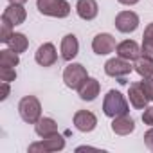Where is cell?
Here are the masks:
<instances>
[{
    "mask_svg": "<svg viewBox=\"0 0 153 153\" xmlns=\"http://www.w3.org/2000/svg\"><path fill=\"white\" fill-rule=\"evenodd\" d=\"M140 51H142V56L153 59V42H151V40H142V47H140Z\"/></svg>",
    "mask_w": 153,
    "mask_h": 153,
    "instance_id": "cell-25",
    "label": "cell"
},
{
    "mask_svg": "<svg viewBox=\"0 0 153 153\" xmlns=\"http://www.w3.org/2000/svg\"><path fill=\"white\" fill-rule=\"evenodd\" d=\"M144 144H146V146L153 151V126H151V128L144 133Z\"/></svg>",
    "mask_w": 153,
    "mask_h": 153,
    "instance_id": "cell-27",
    "label": "cell"
},
{
    "mask_svg": "<svg viewBox=\"0 0 153 153\" xmlns=\"http://www.w3.org/2000/svg\"><path fill=\"white\" fill-rule=\"evenodd\" d=\"M59 52H61V58L65 61H72L79 52V42L76 38V34H65L63 40H61V45H59Z\"/></svg>",
    "mask_w": 153,
    "mask_h": 153,
    "instance_id": "cell-12",
    "label": "cell"
},
{
    "mask_svg": "<svg viewBox=\"0 0 153 153\" xmlns=\"http://www.w3.org/2000/svg\"><path fill=\"white\" fill-rule=\"evenodd\" d=\"M148 101H153V78H142V81H139Z\"/></svg>",
    "mask_w": 153,
    "mask_h": 153,
    "instance_id": "cell-24",
    "label": "cell"
},
{
    "mask_svg": "<svg viewBox=\"0 0 153 153\" xmlns=\"http://www.w3.org/2000/svg\"><path fill=\"white\" fill-rule=\"evenodd\" d=\"M34 59L40 67H52L58 59V52H56L54 43H51V42L42 43L38 47V51L34 52Z\"/></svg>",
    "mask_w": 153,
    "mask_h": 153,
    "instance_id": "cell-10",
    "label": "cell"
},
{
    "mask_svg": "<svg viewBox=\"0 0 153 153\" xmlns=\"http://www.w3.org/2000/svg\"><path fill=\"white\" fill-rule=\"evenodd\" d=\"M63 148H65V139L59 133H56L29 144V153H52V151H61Z\"/></svg>",
    "mask_w": 153,
    "mask_h": 153,
    "instance_id": "cell-5",
    "label": "cell"
},
{
    "mask_svg": "<svg viewBox=\"0 0 153 153\" xmlns=\"http://www.w3.org/2000/svg\"><path fill=\"white\" fill-rule=\"evenodd\" d=\"M74 126L83 133H90L97 126V117L90 110H78L74 114Z\"/></svg>",
    "mask_w": 153,
    "mask_h": 153,
    "instance_id": "cell-9",
    "label": "cell"
},
{
    "mask_svg": "<svg viewBox=\"0 0 153 153\" xmlns=\"http://www.w3.org/2000/svg\"><path fill=\"white\" fill-rule=\"evenodd\" d=\"M34 131H36V135L42 137V139L59 133V131H58V123H56L54 119H51V117H40V121L34 124Z\"/></svg>",
    "mask_w": 153,
    "mask_h": 153,
    "instance_id": "cell-18",
    "label": "cell"
},
{
    "mask_svg": "<svg viewBox=\"0 0 153 153\" xmlns=\"http://www.w3.org/2000/svg\"><path fill=\"white\" fill-rule=\"evenodd\" d=\"M87 79H88V72L81 63H68L63 70V83L72 90H79V87Z\"/></svg>",
    "mask_w": 153,
    "mask_h": 153,
    "instance_id": "cell-4",
    "label": "cell"
},
{
    "mask_svg": "<svg viewBox=\"0 0 153 153\" xmlns=\"http://www.w3.org/2000/svg\"><path fill=\"white\" fill-rule=\"evenodd\" d=\"M139 24H140L139 15H137V13H133V11H121V13H117L115 22H114L115 29H117L119 33H124V34L137 31Z\"/></svg>",
    "mask_w": 153,
    "mask_h": 153,
    "instance_id": "cell-7",
    "label": "cell"
},
{
    "mask_svg": "<svg viewBox=\"0 0 153 153\" xmlns=\"http://www.w3.org/2000/svg\"><path fill=\"white\" fill-rule=\"evenodd\" d=\"M117 47L115 43V38L110 34V33H99L94 36L92 40V51L97 54V56H106L110 52H114Z\"/></svg>",
    "mask_w": 153,
    "mask_h": 153,
    "instance_id": "cell-8",
    "label": "cell"
},
{
    "mask_svg": "<svg viewBox=\"0 0 153 153\" xmlns=\"http://www.w3.org/2000/svg\"><path fill=\"white\" fill-rule=\"evenodd\" d=\"M133 70V65L128 61V59H123V58H110L106 63H105V72L110 78H117V79H124L128 74H131Z\"/></svg>",
    "mask_w": 153,
    "mask_h": 153,
    "instance_id": "cell-6",
    "label": "cell"
},
{
    "mask_svg": "<svg viewBox=\"0 0 153 153\" xmlns=\"http://www.w3.org/2000/svg\"><path fill=\"white\" fill-rule=\"evenodd\" d=\"M110 128H112V131H114L115 135H130V133L135 130V121H133L128 114L117 115V117H114Z\"/></svg>",
    "mask_w": 153,
    "mask_h": 153,
    "instance_id": "cell-16",
    "label": "cell"
},
{
    "mask_svg": "<svg viewBox=\"0 0 153 153\" xmlns=\"http://www.w3.org/2000/svg\"><path fill=\"white\" fill-rule=\"evenodd\" d=\"M115 52H117V56H119V58L128 59V61H135L139 56H142V51H140L139 43H137V42H133V40H124V42L117 43Z\"/></svg>",
    "mask_w": 153,
    "mask_h": 153,
    "instance_id": "cell-11",
    "label": "cell"
},
{
    "mask_svg": "<svg viewBox=\"0 0 153 153\" xmlns=\"http://www.w3.org/2000/svg\"><path fill=\"white\" fill-rule=\"evenodd\" d=\"M128 99H130V105L137 110H144L148 106V97L140 87V83H131L130 88H128Z\"/></svg>",
    "mask_w": 153,
    "mask_h": 153,
    "instance_id": "cell-15",
    "label": "cell"
},
{
    "mask_svg": "<svg viewBox=\"0 0 153 153\" xmlns=\"http://www.w3.org/2000/svg\"><path fill=\"white\" fill-rule=\"evenodd\" d=\"M9 92H11V88H9V83L2 81V96H0V101H6V99H7V96H9Z\"/></svg>",
    "mask_w": 153,
    "mask_h": 153,
    "instance_id": "cell-29",
    "label": "cell"
},
{
    "mask_svg": "<svg viewBox=\"0 0 153 153\" xmlns=\"http://www.w3.org/2000/svg\"><path fill=\"white\" fill-rule=\"evenodd\" d=\"M2 18H6L7 22H11L13 25H22V24L25 22V18H27V11H25V7L20 6V4H9V6L4 9Z\"/></svg>",
    "mask_w": 153,
    "mask_h": 153,
    "instance_id": "cell-14",
    "label": "cell"
},
{
    "mask_svg": "<svg viewBox=\"0 0 153 153\" xmlns=\"http://www.w3.org/2000/svg\"><path fill=\"white\" fill-rule=\"evenodd\" d=\"M119 4H123V6H135V4H139L140 0H117Z\"/></svg>",
    "mask_w": 153,
    "mask_h": 153,
    "instance_id": "cell-30",
    "label": "cell"
},
{
    "mask_svg": "<svg viewBox=\"0 0 153 153\" xmlns=\"http://www.w3.org/2000/svg\"><path fill=\"white\" fill-rule=\"evenodd\" d=\"M142 123L148 126H153V106H146L142 114Z\"/></svg>",
    "mask_w": 153,
    "mask_h": 153,
    "instance_id": "cell-26",
    "label": "cell"
},
{
    "mask_svg": "<svg viewBox=\"0 0 153 153\" xmlns=\"http://www.w3.org/2000/svg\"><path fill=\"white\" fill-rule=\"evenodd\" d=\"M142 40H151V42H153V22L146 25L144 34H142Z\"/></svg>",
    "mask_w": 153,
    "mask_h": 153,
    "instance_id": "cell-28",
    "label": "cell"
},
{
    "mask_svg": "<svg viewBox=\"0 0 153 153\" xmlns=\"http://www.w3.org/2000/svg\"><path fill=\"white\" fill-rule=\"evenodd\" d=\"M18 63H20V58L15 51H11V49L0 51V67H16Z\"/></svg>",
    "mask_w": 153,
    "mask_h": 153,
    "instance_id": "cell-21",
    "label": "cell"
},
{
    "mask_svg": "<svg viewBox=\"0 0 153 153\" xmlns=\"http://www.w3.org/2000/svg\"><path fill=\"white\" fill-rule=\"evenodd\" d=\"M13 24L11 22H7L6 18H2V29H0V42L2 43H7L9 42V38L13 36Z\"/></svg>",
    "mask_w": 153,
    "mask_h": 153,
    "instance_id": "cell-22",
    "label": "cell"
},
{
    "mask_svg": "<svg viewBox=\"0 0 153 153\" xmlns=\"http://www.w3.org/2000/svg\"><path fill=\"white\" fill-rule=\"evenodd\" d=\"M76 13L81 20H94L99 13V6L96 0H78V4H76Z\"/></svg>",
    "mask_w": 153,
    "mask_h": 153,
    "instance_id": "cell-13",
    "label": "cell"
},
{
    "mask_svg": "<svg viewBox=\"0 0 153 153\" xmlns=\"http://www.w3.org/2000/svg\"><path fill=\"white\" fill-rule=\"evenodd\" d=\"M103 112L106 117H117V115H124L130 112L128 101L126 97L119 92V90H108L105 99H103Z\"/></svg>",
    "mask_w": 153,
    "mask_h": 153,
    "instance_id": "cell-1",
    "label": "cell"
},
{
    "mask_svg": "<svg viewBox=\"0 0 153 153\" xmlns=\"http://www.w3.org/2000/svg\"><path fill=\"white\" fill-rule=\"evenodd\" d=\"M18 114L24 123L27 124H36L42 117V105L36 96H25L18 103Z\"/></svg>",
    "mask_w": 153,
    "mask_h": 153,
    "instance_id": "cell-2",
    "label": "cell"
},
{
    "mask_svg": "<svg viewBox=\"0 0 153 153\" xmlns=\"http://www.w3.org/2000/svg\"><path fill=\"white\" fill-rule=\"evenodd\" d=\"M16 79V70L15 67H0V81L11 83Z\"/></svg>",
    "mask_w": 153,
    "mask_h": 153,
    "instance_id": "cell-23",
    "label": "cell"
},
{
    "mask_svg": "<svg viewBox=\"0 0 153 153\" xmlns=\"http://www.w3.org/2000/svg\"><path fill=\"white\" fill-rule=\"evenodd\" d=\"M99 92H101V83L96 78H88L78 90V94L83 101H94L99 96Z\"/></svg>",
    "mask_w": 153,
    "mask_h": 153,
    "instance_id": "cell-17",
    "label": "cell"
},
{
    "mask_svg": "<svg viewBox=\"0 0 153 153\" xmlns=\"http://www.w3.org/2000/svg\"><path fill=\"white\" fill-rule=\"evenodd\" d=\"M7 45H9V49L15 51L16 54H22V52L27 51V47H29V40H27V36H25L24 33H13V36L9 38Z\"/></svg>",
    "mask_w": 153,
    "mask_h": 153,
    "instance_id": "cell-20",
    "label": "cell"
},
{
    "mask_svg": "<svg viewBox=\"0 0 153 153\" xmlns=\"http://www.w3.org/2000/svg\"><path fill=\"white\" fill-rule=\"evenodd\" d=\"M27 2V0H9V4H20V6H24Z\"/></svg>",
    "mask_w": 153,
    "mask_h": 153,
    "instance_id": "cell-31",
    "label": "cell"
},
{
    "mask_svg": "<svg viewBox=\"0 0 153 153\" xmlns=\"http://www.w3.org/2000/svg\"><path fill=\"white\" fill-rule=\"evenodd\" d=\"M36 7L51 18H67L70 15V4L67 0H36Z\"/></svg>",
    "mask_w": 153,
    "mask_h": 153,
    "instance_id": "cell-3",
    "label": "cell"
},
{
    "mask_svg": "<svg viewBox=\"0 0 153 153\" xmlns=\"http://www.w3.org/2000/svg\"><path fill=\"white\" fill-rule=\"evenodd\" d=\"M133 70L140 78H153V59L146 56H139L133 63Z\"/></svg>",
    "mask_w": 153,
    "mask_h": 153,
    "instance_id": "cell-19",
    "label": "cell"
}]
</instances>
